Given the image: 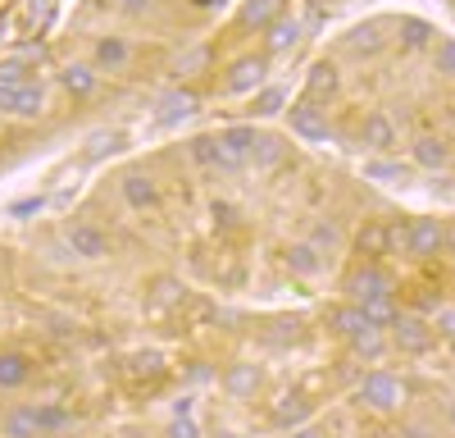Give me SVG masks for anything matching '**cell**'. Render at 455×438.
Listing matches in <instances>:
<instances>
[{"label":"cell","instance_id":"6da1fadb","mask_svg":"<svg viewBox=\"0 0 455 438\" xmlns=\"http://www.w3.org/2000/svg\"><path fill=\"white\" fill-rule=\"evenodd\" d=\"M401 379L396 375H387V370H369L364 379H360V402H369L373 411H392V407H401Z\"/></svg>","mask_w":455,"mask_h":438},{"label":"cell","instance_id":"7a4b0ae2","mask_svg":"<svg viewBox=\"0 0 455 438\" xmlns=\"http://www.w3.org/2000/svg\"><path fill=\"white\" fill-rule=\"evenodd\" d=\"M68 251L83 256V261H100V256H109V238L96 229V224H68Z\"/></svg>","mask_w":455,"mask_h":438},{"label":"cell","instance_id":"3957f363","mask_svg":"<svg viewBox=\"0 0 455 438\" xmlns=\"http://www.w3.org/2000/svg\"><path fill=\"white\" fill-rule=\"evenodd\" d=\"M442 242H446V233H442L437 219H414V224L405 229V251L410 256H433Z\"/></svg>","mask_w":455,"mask_h":438},{"label":"cell","instance_id":"277c9868","mask_svg":"<svg viewBox=\"0 0 455 438\" xmlns=\"http://www.w3.org/2000/svg\"><path fill=\"white\" fill-rule=\"evenodd\" d=\"M192 160H196V165H210V169H223V174H237V169H242V160L228 156V146H223L219 137H196V142H192Z\"/></svg>","mask_w":455,"mask_h":438},{"label":"cell","instance_id":"5b68a950","mask_svg":"<svg viewBox=\"0 0 455 438\" xmlns=\"http://www.w3.org/2000/svg\"><path fill=\"white\" fill-rule=\"evenodd\" d=\"M291 133L306 137V142H328V119L306 101V105H291Z\"/></svg>","mask_w":455,"mask_h":438},{"label":"cell","instance_id":"8992f818","mask_svg":"<svg viewBox=\"0 0 455 438\" xmlns=\"http://www.w3.org/2000/svg\"><path fill=\"white\" fill-rule=\"evenodd\" d=\"M287 270L300 274V279H315V274L323 270L319 247H315V242H291V247H287Z\"/></svg>","mask_w":455,"mask_h":438},{"label":"cell","instance_id":"52a82bcc","mask_svg":"<svg viewBox=\"0 0 455 438\" xmlns=\"http://www.w3.org/2000/svg\"><path fill=\"white\" fill-rule=\"evenodd\" d=\"M5 92H10V87H5ZM42 101H46L42 87L32 83V87H14V92L5 96V110H10V115H19V119H36V115H42Z\"/></svg>","mask_w":455,"mask_h":438},{"label":"cell","instance_id":"ba28073f","mask_svg":"<svg viewBox=\"0 0 455 438\" xmlns=\"http://www.w3.org/2000/svg\"><path fill=\"white\" fill-rule=\"evenodd\" d=\"M124 197H128L132 210H156L160 206V188L150 178H141V174H128L124 178Z\"/></svg>","mask_w":455,"mask_h":438},{"label":"cell","instance_id":"9c48e42d","mask_svg":"<svg viewBox=\"0 0 455 438\" xmlns=\"http://www.w3.org/2000/svg\"><path fill=\"white\" fill-rule=\"evenodd\" d=\"M32 379V361L23 352H0V388H23Z\"/></svg>","mask_w":455,"mask_h":438},{"label":"cell","instance_id":"30bf717a","mask_svg":"<svg viewBox=\"0 0 455 438\" xmlns=\"http://www.w3.org/2000/svg\"><path fill=\"white\" fill-rule=\"evenodd\" d=\"M433 328H424L419 320H396V347L401 352H428Z\"/></svg>","mask_w":455,"mask_h":438},{"label":"cell","instance_id":"8fae6325","mask_svg":"<svg viewBox=\"0 0 455 438\" xmlns=\"http://www.w3.org/2000/svg\"><path fill=\"white\" fill-rule=\"evenodd\" d=\"M264 69H269V64H264L259 55H251V60H237V64H233V78H228V92H251V87L264 78Z\"/></svg>","mask_w":455,"mask_h":438},{"label":"cell","instance_id":"7c38bea8","mask_svg":"<svg viewBox=\"0 0 455 438\" xmlns=\"http://www.w3.org/2000/svg\"><path fill=\"white\" fill-rule=\"evenodd\" d=\"M5 438H42V429H36V402L32 407H14L5 416Z\"/></svg>","mask_w":455,"mask_h":438},{"label":"cell","instance_id":"4fadbf2b","mask_svg":"<svg viewBox=\"0 0 455 438\" xmlns=\"http://www.w3.org/2000/svg\"><path fill=\"white\" fill-rule=\"evenodd\" d=\"M128 42H124V36H100V42H96V69H124L128 64Z\"/></svg>","mask_w":455,"mask_h":438},{"label":"cell","instance_id":"5bb4252c","mask_svg":"<svg viewBox=\"0 0 455 438\" xmlns=\"http://www.w3.org/2000/svg\"><path fill=\"white\" fill-rule=\"evenodd\" d=\"M68 425H73L68 407H60V402H36V429H42V434H60Z\"/></svg>","mask_w":455,"mask_h":438},{"label":"cell","instance_id":"9a60e30c","mask_svg":"<svg viewBox=\"0 0 455 438\" xmlns=\"http://www.w3.org/2000/svg\"><path fill=\"white\" fill-rule=\"evenodd\" d=\"M219 142L228 146V156H233V160H242V165H246V156L255 151V128L237 124V128H228V133H219Z\"/></svg>","mask_w":455,"mask_h":438},{"label":"cell","instance_id":"2e32d148","mask_svg":"<svg viewBox=\"0 0 455 438\" xmlns=\"http://www.w3.org/2000/svg\"><path fill=\"white\" fill-rule=\"evenodd\" d=\"M446 160H451V151H446V142H442V137H419V142H414V165L442 169Z\"/></svg>","mask_w":455,"mask_h":438},{"label":"cell","instance_id":"e0dca14e","mask_svg":"<svg viewBox=\"0 0 455 438\" xmlns=\"http://www.w3.org/2000/svg\"><path fill=\"white\" fill-rule=\"evenodd\" d=\"M364 146H378V151L396 146V128H392L387 115H369V119H364Z\"/></svg>","mask_w":455,"mask_h":438},{"label":"cell","instance_id":"ac0fdd59","mask_svg":"<svg viewBox=\"0 0 455 438\" xmlns=\"http://www.w3.org/2000/svg\"><path fill=\"white\" fill-rule=\"evenodd\" d=\"M373 297H392V283L378 274V270H364V274L355 279V306H360V302H373Z\"/></svg>","mask_w":455,"mask_h":438},{"label":"cell","instance_id":"d6986e66","mask_svg":"<svg viewBox=\"0 0 455 438\" xmlns=\"http://www.w3.org/2000/svg\"><path fill=\"white\" fill-rule=\"evenodd\" d=\"M278 14H283V0H251V5L242 10V19H246L251 28H274Z\"/></svg>","mask_w":455,"mask_h":438},{"label":"cell","instance_id":"ffe728a7","mask_svg":"<svg viewBox=\"0 0 455 438\" xmlns=\"http://www.w3.org/2000/svg\"><path fill=\"white\" fill-rule=\"evenodd\" d=\"M0 87H32V64L28 60H0Z\"/></svg>","mask_w":455,"mask_h":438},{"label":"cell","instance_id":"44dd1931","mask_svg":"<svg viewBox=\"0 0 455 438\" xmlns=\"http://www.w3.org/2000/svg\"><path fill=\"white\" fill-rule=\"evenodd\" d=\"M60 83H64L73 96H87V92L96 87V73H92L87 64H68V69L60 73Z\"/></svg>","mask_w":455,"mask_h":438},{"label":"cell","instance_id":"7402d4cb","mask_svg":"<svg viewBox=\"0 0 455 438\" xmlns=\"http://www.w3.org/2000/svg\"><path fill=\"white\" fill-rule=\"evenodd\" d=\"M196 110V96L192 92H173V96H164V105H160V124H173V119H182V115H192Z\"/></svg>","mask_w":455,"mask_h":438},{"label":"cell","instance_id":"603a6c76","mask_svg":"<svg viewBox=\"0 0 455 438\" xmlns=\"http://www.w3.org/2000/svg\"><path fill=\"white\" fill-rule=\"evenodd\" d=\"M360 311H364V320H369L373 328H387V324H396V306H392V297H373V302H360Z\"/></svg>","mask_w":455,"mask_h":438},{"label":"cell","instance_id":"cb8c5ba5","mask_svg":"<svg viewBox=\"0 0 455 438\" xmlns=\"http://www.w3.org/2000/svg\"><path fill=\"white\" fill-rule=\"evenodd\" d=\"M306 92H310V96H332V92H337V69H332V64H315L310 78H306Z\"/></svg>","mask_w":455,"mask_h":438},{"label":"cell","instance_id":"d4e9b609","mask_svg":"<svg viewBox=\"0 0 455 438\" xmlns=\"http://www.w3.org/2000/svg\"><path fill=\"white\" fill-rule=\"evenodd\" d=\"M332 324H337L347 338H355V334H364V328H373V324L364 320V311H360V306H341V311L332 315Z\"/></svg>","mask_w":455,"mask_h":438},{"label":"cell","instance_id":"484cf974","mask_svg":"<svg viewBox=\"0 0 455 438\" xmlns=\"http://www.w3.org/2000/svg\"><path fill=\"white\" fill-rule=\"evenodd\" d=\"M306 416H310V402H300V397H283V407L274 411L278 425H300Z\"/></svg>","mask_w":455,"mask_h":438},{"label":"cell","instance_id":"4316f807","mask_svg":"<svg viewBox=\"0 0 455 438\" xmlns=\"http://www.w3.org/2000/svg\"><path fill=\"white\" fill-rule=\"evenodd\" d=\"M255 165H264V169H269V165H278L283 160V142L278 137H255Z\"/></svg>","mask_w":455,"mask_h":438},{"label":"cell","instance_id":"83f0119b","mask_svg":"<svg viewBox=\"0 0 455 438\" xmlns=\"http://www.w3.org/2000/svg\"><path fill=\"white\" fill-rule=\"evenodd\" d=\"M255 384H259L255 365H233V370H228V388H233V393H251Z\"/></svg>","mask_w":455,"mask_h":438},{"label":"cell","instance_id":"f1b7e54d","mask_svg":"<svg viewBox=\"0 0 455 438\" xmlns=\"http://www.w3.org/2000/svg\"><path fill=\"white\" fill-rule=\"evenodd\" d=\"M364 174H369V178H401V182L410 178V169H405V165H396V160H369V165H364Z\"/></svg>","mask_w":455,"mask_h":438},{"label":"cell","instance_id":"f546056e","mask_svg":"<svg viewBox=\"0 0 455 438\" xmlns=\"http://www.w3.org/2000/svg\"><path fill=\"white\" fill-rule=\"evenodd\" d=\"M351 343H355L360 356H378V352H383V328H364V334H355Z\"/></svg>","mask_w":455,"mask_h":438},{"label":"cell","instance_id":"4dcf8cb0","mask_svg":"<svg viewBox=\"0 0 455 438\" xmlns=\"http://www.w3.org/2000/svg\"><path fill=\"white\" fill-rule=\"evenodd\" d=\"M291 42H296V23H287V19H278V23L269 28V46H274V51H287Z\"/></svg>","mask_w":455,"mask_h":438},{"label":"cell","instance_id":"1f68e13d","mask_svg":"<svg viewBox=\"0 0 455 438\" xmlns=\"http://www.w3.org/2000/svg\"><path fill=\"white\" fill-rule=\"evenodd\" d=\"M401 32H405V46H424L428 36H433V32H428V23H419V19H405V23H401Z\"/></svg>","mask_w":455,"mask_h":438},{"label":"cell","instance_id":"d6a6232c","mask_svg":"<svg viewBox=\"0 0 455 438\" xmlns=\"http://www.w3.org/2000/svg\"><path fill=\"white\" fill-rule=\"evenodd\" d=\"M278 110H283V92H278V87H269V92L255 96V115H278Z\"/></svg>","mask_w":455,"mask_h":438},{"label":"cell","instance_id":"836d02e7","mask_svg":"<svg viewBox=\"0 0 455 438\" xmlns=\"http://www.w3.org/2000/svg\"><path fill=\"white\" fill-rule=\"evenodd\" d=\"M210 215H214V224H219V229H233V224H237V210L228 206V201H214Z\"/></svg>","mask_w":455,"mask_h":438},{"label":"cell","instance_id":"e575fe53","mask_svg":"<svg viewBox=\"0 0 455 438\" xmlns=\"http://www.w3.org/2000/svg\"><path fill=\"white\" fill-rule=\"evenodd\" d=\"M437 73H455V42L437 46Z\"/></svg>","mask_w":455,"mask_h":438},{"label":"cell","instance_id":"d590c367","mask_svg":"<svg viewBox=\"0 0 455 438\" xmlns=\"http://www.w3.org/2000/svg\"><path fill=\"white\" fill-rule=\"evenodd\" d=\"M169 438H201V429L192 425V416H187V420H173L169 425Z\"/></svg>","mask_w":455,"mask_h":438},{"label":"cell","instance_id":"8d00e7d4","mask_svg":"<svg viewBox=\"0 0 455 438\" xmlns=\"http://www.w3.org/2000/svg\"><path fill=\"white\" fill-rule=\"evenodd\" d=\"M337 238H341V233H337L332 224H315V247H337Z\"/></svg>","mask_w":455,"mask_h":438},{"label":"cell","instance_id":"74e56055","mask_svg":"<svg viewBox=\"0 0 455 438\" xmlns=\"http://www.w3.org/2000/svg\"><path fill=\"white\" fill-rule=\"evenodd\" d=\"M437 328H442V334H455V306L437 311Z\"/></svg>","mask_w":455,"mask_h":438},{"label":"cell","instance_id":"f35d334b","mask_svg":"<svg viewBox=\"0 0 455 438\" xmlns=\"http://www.w3.org/2000/svg\"><path fill=\"white\" fill-rule=\"evenodd\" d=\"M42 14H46V0H28V23H36Z\"/></svg>","mask_w":455,"mask_h":438},{"label":"cell","instance_id":"ab89813d","mask_svg":"<svg viewBox=\"0 0 455 438\" xmlns=\"http://www.w3.org/2000/svg\"><path fill=\"white\" fill-rule=\"evenodd\" d=\"M291 438H323V434H319V429H296Z\"/></svg>","mask_w":455,"mask_h":438},{"label":"cell","instance_id":"60d3db41","mask_svg":"<svg viewBox=\"0 0 455 438\" xmlns=\"http://www.w3.org/2000/svg\"><path fill=\"white\" fill-rule=\"evenodd\" d=\"M446 420H451V425H455V402H451V407H446Z\"/></svg>","mask_w":455,"mask_h":438},{"label":"cell","instance_id":"b9f144b4","mask_svg":"<svg viewBox=\"0 0 455 438\" xmlns=\"http://www.w3.org/2000/svg\"><path fill=\"white\" fill-rule=\"evenodd\" d=\"M5 96H10V92H5V87H0V110H5Z\"/></svg>","mask_w":455,"mask_h":438}]
</instances>
